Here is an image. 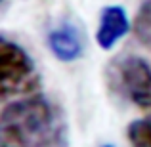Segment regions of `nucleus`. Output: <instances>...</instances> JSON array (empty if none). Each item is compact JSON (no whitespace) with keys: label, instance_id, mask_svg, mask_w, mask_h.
Segmentation results:
<instances>
[{"label":"nucleus","instance_id":"nucleus-1","mask_svg":"<svg viewBox=\"0 0 151 147\" xmlns=\"http://www.w3.org/2000/svg\"><path fill=\"white\" fill-rule=\"evenodd\" d=\"M67 122L52 99L33 94L4 107L0 147H67Z\"/></svg>","mask_w":151,"mask_h":147},{"label":"nucleus","instance_id":"nucleus-2","mask_svg":"<svg viewBox=\"0 0 151 147\" xmlns=\"http://www.w3.org/2000/svg\"><path fill=\"white\" fill-rule=\"evenodd\" d=\"M38 90V73L33 59L19 44L0 40V92L10 96H33Z\"/></svg>","mask_w":151,"mask_h":147},{"label":"nucleus","instance_id":"nucleus-3","mask_svg":"<svg viewBox=\"0 0 151 147\" xmlns=\"http://www.w3.org/2000/svg\"><path fill=\"white\" fill-rule=\"evenodd\" d=\"M109 86L130 103L151 111V67L140 55H124L109 67Z\"/></svg>","mask_w":151,"mask_h":147},{"label":"nucleus","instance_id":"nucleus-4","mask_svg":"<svg viewBox=\"0 0 151 147\" xmlns=\"http://www.w3.org/2000/svg\"><path fill=\"white\" fill-rule=\"evenodd\" d=\"M130 31V21L124 8L121 6H107L100 15V25L96 31V40L103 50H111L121 38L126 37Z\"/></svg>","mask_w":151,"mask_h":147},{"label":"nucleus","instance_id":"nucleus-5","mask_svg":"<svg viewBox=\"0 0 151 147\" xmlns=\"http://www.w3.org/2000/svg\"><path fill=\"white\" fill-rule=\"evenodd\" d=\"M48 46L59 61L67 63L78 59L84 50L82 34L78 33V29L73 23H61L55 29H52L48 34Z\"/></svg>","mask_w":151,"mask_h":147},{"label":"nucleus","instance_id":"nucleus-6","mask_svg":"<svg viewBox=\"0 0 151 147\" xmlns=\"http://www.w3.org/2000/svg\"><path fill=\"white\" fill-rule=\"evenodd\" d=\"M128 141L132 147H151V113L128 126Z\"/></svg>","mask_w":151,"mask_h":147},{"label":"nucleus","instance_id":"nucleus-7","mask_svg":"<svg viewBox=\"0 0 151 147\" xmlns=\"http://www.w3.org/2000/svg\"><path fill=\"white\" fill-rule=\"evenodd\" d=\"M134 31L136 37L140 38L144 44H151V0L142 4L140 11L136 14V21H134Z\"/></svg>","mask_w":151,"mask_h":147},{"label":"nucleus","instance_id":"nucleus-8","mask_svg":"<svg viewBox=\"0 0 151 147\" xmlns=\"http://www.w3.org/2000/svg\"><path fill=\"white\" fill-rule=\"evenodd\" d=\"M101 147H115L113 143H105V145H101Z\"/></svg>","mask_w":151,"mask_h":147}]
</instances>
